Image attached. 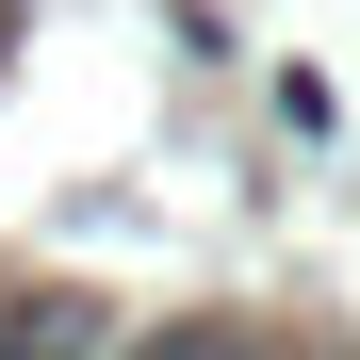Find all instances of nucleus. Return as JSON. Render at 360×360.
Listing matches in <instances>:
<instances>
[{"instance_id":"nucleus-1","label":"nucleus","mask_w":360,"mask_h":360,"mask_svg":"<svg viewBox=\"0 0 360 360\" xmlns=\"http://www.w3.org/2000/svg\"><path fill=\"white\" fill-rule=\"evenodd\" d=\"M0 360H98V295H17L0 311Z\"/></svg>"},{"instance_id":"nucleus-2","label":"nucleus","mask_w":360,"mask_h":360,"mask_svg":"<svg viewBox=\"0 0 360 360\" xmlns=\"http://www.w3.org/2000/svg\"><path fill=\"white\" fill-rule=\"evenodd\" d=\"M131 360H246V344H229V328H148Z\"/></svg>"}]
</instances>
